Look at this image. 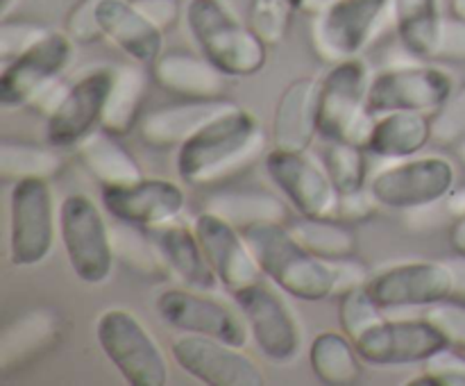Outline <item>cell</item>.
Returning a JSON list of instances; mask_svg holds the SVG:
<instances>
[{
	"instance_id": "6da1fadb",
	"label": "cell",
	"mask_w": 465,
	"mask_h": 386,
	"mask_svg": "<svg viewBox=\"0 0 465 386\" xmlns=\"http://www.w3.org/2000/svg\"><path fill=\"white\" fill-rule=\"evenodd\" d=\"M262 148L259 118L248 109L232 104L177 148V175L191 186L213 184L252 162Z\"/></svg>"
},
{
	"instance_id": "7a4b0ae2",
	"label": "cell",
	"mask_w": 465,
	"mask_h": 386,
	"mask_svg": "<svg viewBox=\"0 0 465 386\" xmlns=\"http://www.w3.org/2000/svg\"><path fill=\"white\" fill-rule=\"evenodd\" d=\"M241 232L277 289L304 302H322L336 293L334 263L304 248L286 223H259Z\"/></svg>"
},
{
	"instance_id": "3957f363",
	"label": "cell",
	"mask_w": 465,
	"mask_h": 386,
	"mask_svg": "<svg viewBox=\"0 0 465 386\" xmlns=\"http://www.w3.org/2000/svg\"><path fill=\"white\" fill-rule=\"evenodd\" d=\"M184 23L200 53L227 77H250L263 71L271 45L241 23L223 0H189Z\"/></svg>"
},
{
	"instance_id": "277c9868",
	"label": "cell",
	"mask_w": 465,
	"mask_h": 386,
	"mask_svg": "<svg viewBox=\"0 0 465 386\" xmlns=\"http://www.w3.org/2000/svg\"><path fill=\"white\" fill-rule=\"evenodd\" d=\"M371 80L359 57L331 64L318 95V132L322 139L366 148L375 125V114L368 107Z\"/></svg>"
},
{
	"instance_id": "5b68a950",
	"label": "cell",
	"mask_w": 465,
	"mask_h": 386,
	"mask_svg": "<svg viewBox=\"0 0 465 386\" xmlns=\"http://www.w3.org/2000/svg\"><path fill=\"white\" fill-rule=\"evenodd\" d=\"M59 213V239L73 272L84 284H103L114 271L116 250L104 213L84 193H71L62 200Z\"/></svg>"
},
{
	"instance_id": "8992f818",
	"label": "cell",
	"mask_w": 465,
	"mask_h": 386,
	"mask_svg": "<svg viewBox=\"0 0 465 386\" xmlns=\"http://www.w3.org/2000/svg\"><path fill=\"white\" fill-rule=\"evenodd\" d=\"M95 339L127 384L166 386V354L134 313L121 307L103 312L95 322Z\"/></svg>"
},
{
	"instance_id": "52a82bcc",
	"label": "cell",
	"mask_w": 465,
	"mask_h": 386,
	"mask_svg": "<svg viewBox=\"0 0 465 386\" xmlns=\"http://www.w3.org/2000/svg\"><path fill=\"white\" fill-rule=\"evenodd\" d=\"M57 225L50 180L14 182L9 193V262L18 268L44 262L53 250Z\"/></svg>"
},
{
	"instance_id": "ba28073f",
	"label": "cell",
	"mask_w": 465,
	"mask_h": 386,
	"mask_svg": "<svg viewBox=\"0 0 465 386\" xmlns=\"http://www.w3.org/2000/svg\"><path fill=\"white\" fill-rule=\"evenodd\" d=\"M372 198L380 207L395 212L434 207L445 203L454 191V166L445 157L404 159L384 168L368 182Z\"/></svg>"
},
{
	"instance_id": "9c48e42d",
	"label": "cell",
	"mask_w": 465,
	"mask_h": 386,
	"mask_svg": "<svg viewBox=\"0 0 465 386\" xmlns=\"http://www.w3.org/2000/svg\"><path fill=\"white\" fill-rule=\"evenodd\" d=\"M391 0H334L312 23V44L325 62L354 59L380 30Z\"/></svg>"
},
{
	"instance_id": "30bf717a",
	"label": "cell",
	"mask_w": 465,
	"mask_h": 386,
	"mask_svg": "<svg viewBox=\"0 0 465 386\" xmlns=\"http://www.w3.org/2000/svg\"><path fill=\"white\" fill-rule=\"evenodd\" d=\"M75 41L66 32L50 30L35 45L5 64L0 73V107L21 109L59 80L73 59Z\"/></svg>"
},
{
	"instance_id": "8fae6325",
	"label": "cell",
	"mask_w": 465,
	"mask_h": 386,
	"mask_svg": "<svg viewBox=\"0 0 465 386\" xmlns=\"http://www.w3.org/2000/svg\"><path fill=\"white\" fill-rule=\"evenodd\" d=\"M454 91V80L443 68L418 64L377 73L368 89V107L375 116L389 112L436 114Z\"/></svg>"
},
{
	"instance_id": "7c38bea8",
	"label": "cell",
	"mask_w": 465,
	"mask_h": 386,
	"mask_svg": "<svg viewBox=\"0 0 465 386\" xmlns=\"http://www.w3.org/2000/svg\"><path fill=\"white\" fill-rule=\"evenodd\" d=\"M236 309L245 318L259 352L272 363H289L298 357L302 332L289 304L262 280L232 293Z\"/></svg>"
},
{
	"instance_id": "4fadbf2b",
	"label": "cell",
	"mask_w": 465,
	"mask_h": 386,
	"mask_svg": "<svg viewBox=\"0 0 465 386\" xmlns=\"http://www.w3.org/2000/svg\"><path fill=\"white\" fill-rule=\"evenodd\" d=\"M157 313L168 327L182 334L209 336L223 343L243 348L250 339L248 325L241 312L212 298L207 291L168 289L157 298Z\"/></svg>"
},
{
	"instance_id": "5bb4252c",
	"label": "cell",
	"mask_w": 465,
	"mask_h": 386,
	"mask_svg": "<svg viewBox=\"0 0 465 386\" xmlns=\"http://www.w3.org/2000/svg\"><path fill=\"white\" fill-rule=\"evenodd\" d=\"M263 168L300 216L325 218L336 213L339 191L331 184L327 168L309 157V150L291 153L272 148L263 159Z\"/></svg>"
},
{
	"instance_id": "9a60e30c",
	"label": "cell",
	"mask_w": 465,
	"mask_h": 386,
	"mask_svg": "<svg viewBox=\"0 0 465 386\" xmlns=\"http://www.w3.org/2000/svg\"><path fill=\"white\" fill-rule=\"evenodd\" d=\"M359 354L371 366H411L425 363L443 348H448L445 336L436 330L431 321L422 318H400V321H380L363 332L357 341Z\"/></svg>"
},
{
	"instance_id": "2e32d148",
	"label": "cell",
	"mask_w": 465,
	"mask_h": 386,
	"mask_svg": "<svg viewBox=\"0 0 465 386\" xmlns=\"http://www.w3.org/2000/svg\"><path fill=\"white\" fill-rule=\"evenodd\" d=\"M173 359L193 380L207 386H263L259 363L241 348L198 334H182L171 345Z\"/></svg>"
},
{
	"instance_id": "e0dca14e",
	"label": "cell",
	"mask_w": 465,
	"mask_h": 386,
	"mask_svg": "<svg viewBox=\"0 0 465 386\" xmlns=\"http://www.w3.org/2000/svg\"><path fill=\"white\" fill-rule=\"evenodd\" d=\"M112 84L114 68H95L68 84L57 107L45 116L48 144L54 148H71L100 127Z\"/></svg>"
},
{
	"instance_id": "ac0fdd59",
	"label": "cell",
	"mask_w": 465,
	"mask_h": 386,
	"mask_svg": "<svg viewBox=\"0 0 465 386\" xmlns=\"http://www.w3.org/2000/svg\"><path fill=\"white\" fill-rule=\"evenodd\" d=\"M368 291L381 309H427L452 298L454 275L448 262L395 263L372 275Z\"/></svg>"
},
{
	"instance_id": "d6986e66",
	"label": "cell",
	"mask_w": 465,
	"mask_h": 386,
	"mask_svg": "<svg viewBox=\"0 0 465 386\" xmlns=\"http://www.w3.org/2000/svg\"><path fill=\"white\" fill-rule=\"evenodd\" d=\"M186 195L177 182L162 177H141L125 186H104L103 207L109 216L127 225L150 227L177 221L184 212Z\"/></svg>"
},
{
	"instance_id": "ffe728a7",
	"label": "cell",
	"mask_w": 465,
	"mask_h": 386,
	"mask_svg": "<svg viewBox=\"0 0 465 386\" xmlns=\"http://www.w3.org/2000/svg\"><path fill=\"white\" fill-rule=\"evenodd\" d=\"M193 230L218 280L230 293L262 280V266L239 227L204 209L195 216Z\"/></svg>"
},
{
	"instance_id": "44dd1931",
	"label": "cell",
	"mask_w": 465,
	"mask_h": 386,
	"mask_svg": "<svg viewBox=\"0 0 465 386\" xmlns=\"http://www.w3.org/2000/svg\"><path fill=\"white\" fill-rule=\"evenodd\" d=\"M62 339V316L53 307H36L5 325L0 334V371L3 375L23 371Z\"/></svg>"
},
{
	"instance_id": "7402d4cb",
	"label": "cell",
	"mask_w": 465,
	"mask_h": 386,
	"mask_svg": "<svg viewBox=\"0 0 465 386\" xmlns=\"http://www.w3.org/2000/svg\"><path fill=\"white\" fill-rule=\"evenodd\" d=\"M95 23L103 39L112 41L132 62L153 66L163 53V35L148 21L132 0H103L95 12Z\"/></svg>"
},
{
	"instance_id": "603a6c76",
	"label": "cell",
	"mask_w": 465,
	"mask_h": 386,
	"mask_svg": "<svg viewBox=\"0 0 465 386\" xmlns=\"http://www.w3.org/2000/svg\"><path fill=\"white\" fill-rule=\"evenodd\" d=\"M318 95L321 80H293L277 100L272 114V148L307 153L318 132Z\"/></svg>"
},
{
	"instance_id": "cb8c5ba5",
	"label": "cell",
	"mask_w": 465,
	"mask_h": 386,
	"mask_svg": "<svg viewBox=\"0 0 465 386\" xmlns=\"http://www.w3.org/2000/svg\"><path fill=\"white\" fill-rule=\"evenodd\" d=\"M148 234L162 257L163 268L171 271L182 284L195 291H207V293L216 289L221 280L209 263L193 227L171 221L150 227Z\"/></svg>"
},
{
	"instance_id": "d4e9b609",
	"label": "cell",
	"mask_w": 465,
	"mask_h": 386,
	"mask_svg": "<svg viewBox=\"0 0 465 386\" xmlns=\"http://www.w3.org/2000/svg\"><path fill=\"white\" fill-rule=\"evenodd\" d=\"M153 80L163 91L184 100L223 98L227 86V75L221 68L213 66L204 54L186 50H168L159 54L153 64Z\"/></svg>"
},
{
	"instance_id": "484cf974",
	"label": "cell",
	"mask_w": 465,
	"mask_h": 386,
	"mask_svg": "<svg viewBox=\"0 0 465 386\" xmlns=\"http://www.w3.org/2000/svg\"><path fill=\"white\" fill-rule=\"evenodd\" d=\"M234 103L225 98L213 100H184V103L159 107L141 116L139 134L141 141L150 148H180L186 139L207 125L218 114L227 112Z\"/></svg>"
},
{
	"instance_id": "4316f807",
	"label": "cell",
	"mask_w": 465,
	"mask_h": 386,
	"mask_svg": "<svg viewBox=\"0 0 465 386\" xmlns=\"http://www.w3.org/2000/svg\"><path fill=\"white\" fill-rule=\"evenodd\" d=\"M118 139L121 136L112 134L103 127H95L75 145L82 166L94 175L95 182H100L103 189L104 186H125L145 177L134 154Z\"/></svg>"
},
{
	"instance_id": "83f0119b",
	"label": "cell",
	"mask_w": 465,
	"mask_h": 386,
	"mask_svg": "<svg viewBox=\"0 0 465 386\" xmlns=\"http://www.w3.org/2000/svg\"><path fill=\"white\" fill-rule=\"evenodd\" d=\"M431 141V116L422 112H389L375 118L366 150L381 159H409Z\"/></svg>"
},
{
	"instance_id": "f1b7e54d",
	"label": "cell",
	"mask_w": 465,
	"mask_h": 386,
	"mask_svg": "<svg viewBox=\"0 0 465 386\" xmlns=\"http://www.w3.org/2000/svg\"><path fill=\"white\" fill-rule=\"evenodd\" d=\"M148 95V75L143 64H123L114 68V84L104 104L100 127L116 136H125L139 125L141 107Z\"/></svg>"
},
{
	"instance_id": "f546056e",
	"label": "cell",
	"mask_w": 465,
	"mask_h": 386,
	"mask_svg": "<svg viewBox=\"0 0 465 386\" xmlns=\"http://www.w3.org/2000/svg\"><path fill=\"white\" fill-rule=\"evenodd\" d=\"M309 363L322 384L350 386L361 380L366 361L345 332H321L309 348Z\"/></svg>"
},
{
	"instance_id": "4dcf8cb0",
	"label": "cell",
	"mask_w": 465,
	"mask_h": 386,
	"mask_svg": "<svg viewBox=\"0 0 465 386\" xmlns=\"http://www.w3.org/2000/svg\"><path fill=\"white\" fill-rule=\"evenodd\" d=\"M391 7L402 48L418 59H434L443 25L439 0H391Z\"/></svg>"
},
{
	"instance_id": "1f68e13d",
	"label": "cell",
	"mask_w": 465,
	"mask_h": 386,
	"mask_svg": "<svg viewBox=\"0 0 465 386\" xmlns=\"http://www.w3.org/2000/svg\"><path fill=\"white\" fill-rule=\"evenodd\" d=\"M207 212L218 213L232 225L239 230L250 225H259V223H289V207L282 203L277 195L268 193V191H223V193H213L204 203Z\"/></svg>"
},
{
	"instance_id": "d6a6232c",
	"label": "cell",
	"mask_w": 465,
	"mask_h": 386,
	"mask_svg": "<svg viewBox=\"0 0 465 386\" xmlns=\"http://www.w3.org/2000/svg\"><path fill=\"white\" fill-rule=\"evenodd\" d=\"M286 225L304 248L325 262H341V259L354 257L357 252V234L341 218L298 216L291 218Z\"/></svg>"
},
{
	"instance_id": "836d02e7",
	"label": "cell",
	"mask_w": 465,
	"mask_h": 386,
	"mask_svg": "<svg viewBox=\"0 0 465 386\" xmlns=\"http://www.w3.org/2000/svg\"><path fill=\"white\" fill-rule=\"evenodd\" d=\"M54 148V145H53ZM48 145L32 144V141L5 139L0 144V175L3 180H53L62 171L64 162Z\"/></svg>"
},
{
	"instance_id": "e575fe53",
	"label": "cell",
	"mask_w": 465,
	"mask_h": 386,
	"mask_svg": "<svg viewBox=\"0 0 465 386\" xmlns=\"http://www.w3.org/2000/svg\"><path fill=\"white\" fill-rule=\"evenodd\" d=\"M366 148L345 141H325L322 166L327 168L331 184L339 195L354 193L368 186V159Z\"/></svg>"
},
{
	"instance_id": "d590c367",
	"label": "cell",
	"mask_w": 465,
	"mask_h": 386,
	"mask_svg": "<svg viewBox=\"0 0 465 386\" xmlns=\"http://www.w3.org/2000/svg\"><path fill=\"white\" fill-rule=\"evenodd\" d=\"M114 250L116 257H121L132 271H139L143 275H159L162 272V257L150 239L148 230L127 223H118V227L112 230Z\"/></svg>"
},
{
	"instance_id": "8d00e7d4",
	"label": "cell",
	"mask_w": 465,
	"mask_h": 386,
	"mask_svg": "<svg viewBox=\"0 0 465 386\" xmlns=\"http://www.w3.org/2000/svg\"><path fill=\"white\" fill-rule=\"evenodd\" d=\"M380 321H384V309L375 302V298L368 291L366 284L352 286V289L343 291L339 300V322L341 330L350 336V339L357 341L359 336L366 330H371L372 325H377Z\"/></svg>"
},
{
	"instance_id": "74e56055",
	"label": "cell",
	"mask_w": 465,
	"mask_h": 386,
	"mask_svg": "<svg viewBox=\"0 0 465 386\" xmlns=\"http://www.w3.org/2000/svg\"><path fill=\"white\" fill-rule=\"evenodd\" d=\"M295 12H300L298 0H252L250 25L268 45H277L289 35Z\"/></svg>"
},
{
	"instance_id": "f35d334b",
	"label": "cell",
	"mask_w": 465,
	"mask_h": 386,
	"mask_svg": "<svg viewBox=\"0 0 465 386\" xmlns=\"http://www.w3.org/2000/svg\"><path fill=\"white\" fill-rule=\"evenodd\" d=\"M465 139V84L452 91L448 103L431 114V141L440 148H454Z\"/></svg>"
},
{
	"instance_id": "ab89813d",
	"label": "cell",
	"mask_w": 465,
	"mask_h": 386,
	"mask_svg": "<svg viewBox=\"0 0 465 386\" xmlns=\"http://www.w3.org/2000/svg\"><path fill=\"white\" fill-rule=\"evenodd\" d=\"M48 27L27 18L5 16L0 23V62L7 64L48 35Z\"/></svg>"
},
{
	"instance_id": "60d3db41",
	"label": "cell",
	"mask_w": 465,
	"mask_h": 386,
	"mask_svg": "<svg viewBox=\"0 0 465 386\" xmlns=\"http://www.w3.org/2000/svg\"><path fill=\"white\" fill-rule=\"evenodd\" d=\"M409 384H430V386H465V359L461 354L443 348L434 357L425 361V371L418 377L409 380Z\"/></svg>"
},
{
	"instance_id": "b9f144b4",
	"label": "cell",
	"mask_w": 465,
	"mask_h": 386,
	"mask_svg": "<svg viewBox=\"0 0 465 386\" xmlns=\"http://www.w3.org/2000/svg\"><path fill=\"white\" fill-rule=\"evenodd\" d=\"M427 321L436 325V330L445 336L450 348L465 350V302L463 300L450 298L427 307Z\"/></svg>"
},
{
	"instance_id": "7bdbcfd3",
	"label": "cell",
	"mask_w": 465,
	"mask_h": 386,
	"mask_svg": "<svg viewBox=\"0 0 465 386\" xmlns=\"http://www.w3.org/2000/svg\"><path fill=\"white\" fill-rule=\"evenodd\" d=\"M103 0H77L66 16V35L75 41L77 45H89L103 39L95 23V12H98Z\"/></svg>"
},
{
	"instance_id": "ee69618b",
	"label": "cell",
	"mask_w": 465,
	"mask_h": 386,
	"mask_svg": "<svg viewBox=\"0 0 465 386\" xmlns=\"http://www.w3.org/2000/svg\"><path fill=\"white\" fill-rule=\"evenodd\" d=\"M434 59L440 62H465V21L459 16L443 18Z\"/></svg>"
},
{
	"instance_id": "f6af8a7d",
	"label": "cell",
	"mask_w": 465,
	"mask_h": 386,
	"mask_svg": "<svg viewBox=\"0 0 465 386\" xmlns=\"http://www.w3.org/2000/svg\"><path fill=\"white\" fill-rule=\"evenodd\" d=\"M136 9L162 32L173 30L184 16L182 0H132Z\"/></svg>"
},
{
	"instance_id": "bcb514c9",
	"label": "cell",
	"mask_w": 465,
	"mask_h": 386,
	"mask_svg": "<svg viewBox=\"0 0 465 386\" xmlns=\"http://www.w3.org/2000/svg\"><path fill=\"white\" fill-rule=\"evenodd\" d=\"M380 207L377 200L372 198L371 189H361L354 191V193H345L339 195V204H336V213L334 218H341V221H366L375 213V209Z\"/></svg>"
},
{
	"instance_id": "7dc6e473",
	"label": "cell",
	"mask_w": 465,
	"mask_h": 386,
	"mask_svg": "<svg viewBox=\"0 0 465 386\" xmlns=\"http://www.w3.org/2000/svg\"><path fill=\"white\" fill-rule=\"evenodd\" d=\"M450 268H452L454 275V293L452 298L463 300L465 302V254H457L454 259H450Z\"/></svg>"
},
{
	"instance_id": "c3c4849f",
	"label": "cell",
	"mask_w": 465,
	"mask_h": 386,
	"mask_svg": "<svg viewBox=\"0 0 465 386\" xmlns=\"http://www.w3.org/2000/svg\"><path fill=\"white\" fill-rule=\"evenodd\" d=\"M450 243H452L454 252L465 254V213L454 218L452 227H450Z\"/></svg>"
},
{
	"instance_id": "681fc988",
	"label": "cell",
	"mask_w": 465,
	"mask_h": 386,
	"mask_svg": "<svg viewBox=\"0 0 465 386\" xmlns=\"http://www.w3.org/2000/svg\"><path fill=\"white\" fill-rule=\"evenodd\" d=\"M445 207H448V213L452 218L463 216L465 213V184L459 186V189H454L452 193L445 198Z\"/></svg>"
},
{
	"instance_id": "f907efd6",
	"label": "cell",
	"mask_w": 465,
	"mask_h": 386,
	"mask_svg": "<svg viewBox=\"0 0 465 386\" xmlns=\"http://www.w3.org/2000/svg\"><path fill=\"white\" fill-rule=\"evenodd\" d=\"M331 3H334V0H302V3H300V12L309 14V16H316V14H321L322 9Z\"/></svg>"
},
{
	"instance_id": "816d5d0a",
	"label": "cell",
	"mask_w": 465,
	"mask_h": 386,
	"mask_svg": "<svg viewBox=\"0 0 465 386\" xmlns=\"http://www.w3.org/2000/svg\"><path fill=\"white\" fill-rule=\"evenodd\" d=\"M452 16H459L465 21V0H452Z\"/></svg>"
},
{
	"instance_id": "f5cc1de1",
	"label": "cell",
	"mask_w": 465,
	"mask_h": 386,
	"mask_svg": "<svg viewBox=\"0 0 465 386\" xmlns=\"http://www.w3.org/2000/svg\"><path fill=\"white\" fill-rule=\"evenodd\" d=\"M452 150H454V157H457L459 162H461L463 166H465V139L461 141V144H457V145H454Z\"/></svg>"
},
{
	"instance_id": "db71d44e",
	"label": "cell",
	"mask_w": 465,
	"mask_h": 386,
	"mask_svg": "<svg viewBox=\"0 0 465 386\" xmlns=\"http://www.w3.org/2000/svg\"><path fill=\"white\" fill-rule=\"evenodd\" d=\"M16 5V0H0V14L5 16H9V12H12V7Z\"/></svg>"
},
{
	"instance_id": "11a10c76",
	"label": "cell",
	"mask_w": 465,
	"mask_h": 386,
	"mask_svg": "<svg viewBox=\"0 0 465 386\" xmlns=\"http://www.w3.org/2000/svg\"><path fill=\"white\" fill-rule=\"evenodd\" d=\"M300 3H302V0H298V5H300Z\"/></svg>"
}]
</instances>
